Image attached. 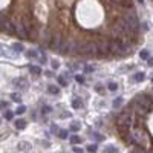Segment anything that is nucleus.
Instances as JSON below:
<instances>
[{
  "label": "nucleus",
  "instance_id": "7c9ffc66",
  "mask_svg": "<svg viewBox=\"0 0 153 153\" xmlns=\"http://www.w3.org/2000/svg\"><path fill=\"white\" fill-rule=\"evenodd\" d=\"M138 2H139V3H142V2H144V0H138Z\"/></svg>",
  "mask_w": 153,
  "mask_h": 153
},
{
  "label": "nucleus",
  "instance_id": "b1692460",
  "mask_svg": "<svg viewBox=\"0 0 153 153\" xmlns=\"http://www.w3.org/2000/svg\"><path fill=\"white\" fill-rule=\"evenodd\" d=\"M25 110H26V107H25V106H20V107L17 109V113H23Z\"/></svg>",
  "mask_w": 153,
  "mask_h": 153
},
{
  "label": "nucleus",
  "instance_id": "aec40b11",
  "mask_svg": "<svg viewBox=\"0 0 153 153\" xmlns=\"http://www.w3.org/2000/svg\"><path fill=\"white\" fill-rule=\"evenodd\" d=\"M87 151L95 153V151H97V145H89V147H87Z\"/></svg>",
  "mask_w": 153,
  "mask_h": 153
},
{
  "label": "nucleus",
  "instance_id": "f3484780",
  "mask_svg": "<svg viewBox=\"0 0 153 153\" xmlns=\"http://www.w3.org/2000/svg\"><path fill=\"white\" fill-rule=\"evenodd\" d=\"M58 136H60V138H63V139H66V138H67L69 135H67V132H66V130H60V133H58Z\"/></svg>",
  "mask_w": 153,
  "mask_h": 153
},
{
  "label": "nucleus",
  "instance_id": "6e6552de",
  "mask_svg": "<svg viewBox=\"0 0 153 153\" xmlns=\"http://www.w3.org/2000/svg\"><path fill=\"white\" fill-rule=\"evenodd\" d=\"M48 92H49V93H54V95H57V93L60 92V89L57 87V86H52V84H51V86L48 87Z\"/></svg>",
  "mask_w": 153,
  "mask_h": 153
},
{
  "label": "nucleus",
  "instance_id": "bb28decb",
  "mask_svg": "<svg viewBox=\"0 0 153 153\" xmlns=\"http://www.w3.org/2000/svg\"><path fill=\"white\" fill-rule=\"evenodd\" d=\"M42 112H43V113H48V112H51V107H48V106H46V107H45Z\"/></svg>",
  "mask_w": 153,
  "mask_h": 153
},
{
  "label": "nucleus",
  "instance_id": "2eb2a0df",
  "mask_svg": "<svg viewBox=\"0 0 153 153\" xmlns=\"http://www.w3.org/2000/svg\"><path fill=\"white\" fill-rule=\"evenodd\" d=\"M78 129H80V123H72V124H70V130L76 132Z\"/></svg>",
  "mask_w": 153,
  "mask_h": 153
},
{
  "label": "nucleus",
  "instance_id": "412c9836",
  "mask_svg": "<svg viewBox=\"0 0 153 153\" xmlns=\"http://www.w3.org/2000/svg\"><path fill=\"white\" fill-rule=\"evenodd\" d=\"M95 90H97V92H104V87L100 86V84H97V86H95Z\"/></svg>",
  "mask_w": 153,
  "mask_h": 153
},
{
  "label": "nucleus",
  "instance_id": "9d476101",
  "mask_svg": "<svg viewBox=\"0 0 153 153\" xmlns=\"http://www.w3.org/2000/svg\"><path fill=\"white\" fill-rule=\"evenodd\" d=\"M26 57H29V58H38L35 51H26Z\"/></svg>",
  "mask_w": 153,
  "mask_h": 153
},
{
  "label": "nucleus",
  "instance_id": "f257e3e1",
  "mask_svg": "<svg viewBox=\"0 0 153 153\" xmlns=\"http://www.w3.org/2000/svg\"><path fill=\"white\" fill-rule=\"evenodd\" d=\"M123 18H124V20H126L130 26H133V28H139L138 15H136V12H135V11H132V8H130V9H124Z\"/></svg>",
  "mask_w": 153,
  "mask_h": 153
},
{
  "label": "nucleus",
  "instance_id": "393cba45",
  "mask_svg": "<svg viewBox=\"0 0 153 153\" xmlns=\"http://www.w3.org/2000/svg\"><path fill=\"white\" fill-rule=\"evenodd\" d=\"M75 80L78 81V83H83V81H84V78H83L81 75H76V76H75Z\"/></svg>",
  "mask_w": 153,
  "mask_h": 153
},
{
  "label": "nucleus",
  "instance_id": "7ed1b4c3",
  "mask_svg": "<svg viewBox=\"0 0 153 153\" xmlns=\"http://www.w3.org/2000/svg\"><path fill=\"white\" fill-rule=\"evenodd\" d=\"M14 86H15V87H18V89H26V87H28L26 80H25V78H22V76H18V78H15V80H14Z\"/></svg>",
  "mask_w": 153,
  "mask_h": 153
},
{
  "label": "nucleus",
  "instance_id": "ddd939ff",
  "mask_svg": "<svg viewBox=\"0 0 153 153\" xmlns=\"http://www.w3.org/2000/svg\"><path fill=\"white\" fill-rule=\"evenodd\" d=\"M133 80H136V81H142V80H144V73H141V72H139V73H136L135 76H133Z\"/></svg>",
  "mask_w": 153,
  "mask_h": 153
},
{
  "label": "nucleus",
  "instance_id": "5701e85b",
  "mask_svg": "<svg viewBox=\"0 0 153 153\" xmlns=\"http://www.w3.org/2000/svg\"><path fill=\"white\" fill-rule=\"evenodd\" d=\"M84 72L87 73V72H93V66H86L84 67Z\"/></svg>",
  "mask_w": 153,
  "mask_h": 153
},
{
  "label": "nucleus",
  "instance_id": "4be33fe9",
  "mask_svg": "<svg viewBox=\"0 0 153 153\" xmlns=\"http://www.w3.org/2000/svg\"><path fill=\"white\" fill-rule=\"evenodd\" d=\"M14 101H20V97H18V93H12V97H11Z\"/></svg>",
  "mask_w": 153,
  "mask_h": 153
},
{
  "label": "nucleus",
  "instance_id": "cd10ccee",
  "mask_svg": "<svg viewBox=\"0 0 153 153\" xmlns=\"http://www.w3.org/2000/svg\"><path fill=\"white\" fill-rule=\"evenodd\" d=\"M52 67H54V69L58 67V61H52Z\"/></svg>",
  "mask_w": 153,
  "mask_h": 153
},
{
  "label": "nucleus",
  "instance_id": "0eeeda50",
  "mask_svg": "<svg viewBox=\"0 0 153 153\" xmlns=\"http://www.w3.org/2000/svg\"><path fill=\"white\" fill-rule=\"evenodd\" d=\"M26 126V120H15V127L17 129H23Z\"/></svg>",
  "mask_w": 153,
  "mask_h": 153
},
{
  "label": "nucleus",
  "instance_id": "c756f323",
  "mask_svg": "<svg viewBox=\"0 0 153 153\" xmlns=\"http://www.w3.org/2000/svg\"><path fill=\"white\" fill-rule=\"evenodd\" d=\"M148 64H151V66H153V60H148Z\"/></svg>",
  "mask_w": 153,
  "mask_h": 153
},
{
  "label": "nucleus",
  "instance_id": "a878e982",
  "mask_svg": "<svg viewBox=\"0 0 153 153\" xmlns=\"http://www.w3.org/2000/svg\"><path fill=\"white\" fill-rule=\"evenodd\" d=\"M73 151H75V153H83V150L78 148V147H73Z\"/></svg>",
  "mask_w": 153,
  "mask_h": 153
},
{
  "label": "nucleus",
  "instance_id": "9b49d317",
  "mask_svg": "<svg viewBox=\"0 0 153 153\" xmlns=\"http://www.w3.org/2000/svg\"><path fill=\"white\" fill-rule=\"evenodd\" d=\"M81 141H83V139H81L80 136H72V138H70V142H72V144H80Z\"/></svg>",
  "mask_w": 153,
  "mask_h": 153
},
{
  "label": "nucleus",
  "instance_id": "20e7f679",
  "mask_svg": "<svg viewBox=\"0 0 153 153\" xmlns=\"http://www.w3.org/2000/svg\"><path fill=\"white\" fill-rule=\"evenodd\" d=\"M72 107H73V109H81V107H83V101H81L80 98L72 100Z\"/></svg>",
  "mask_w": 153,
  "mask_h": 153
},
{
  "label": "nucleus",
  "instance_id": "39448f33",
  "mask_svg": "<svg viewBox=\"0 0 153 153\" xmlns=\"http://www.w3.org/2000/svg\"><path fill=\"white\" fill-rule=\"evenodd\" d=\"M29 70L34 75H40L42 73V67H38V66H29Z\"/></svg>",
  "mask_w": 153,
  "mask_h": 153
},
{
  "label": "nucleus",
  "instance_id": "423d86ee",
  "mask_svg": "<svg viewBox=\"0 0 153 153\" xmlns=\"http://www.w3.org/2000/svg\"><path fill=\"white\" fill-rule=\"evenodd\" d=\"M12 51H15V52H23V45H22V43H14V45H12Z\"/></svg>",
  "mask_w": 153,
  "mask_h": 153
},
{
  "label": "nucleus",
  "instance_id": "4468645a",
  "mask_svg": "<svg viewBox=\"0 0 153 153\" xmlns=\"http://www.w3.org/2000/svg\"><path fill=\"white\" fill-rule=\"evenodd\" d=\"M121 103H123V98H117V100L113 101V107H115V109L120 107V106H121Z\"/></svg>",
  "mask_w": 153,
  "mask_h": 153
},
{
  "label": "nucleus",
  "instance_id": "dca6fc26",
  "mask_svg": "<svg viewBox=\"0 0 153 153\" xmlns=\"http://www.w3.org/2000/svg\"><path fill=\"white\" fill-rule=\"evenodd\" d=\"M31 145H29V142H20V145H18V148L20 150H25V148H29Z\"/></svg>",
  "mask_w": 153,
  "mask_h": 153
},
{
  "label": "nucleus",
  "instance_id": "a211bd4d",
  "mask_svg": "<svg viewBox=\"0 0 153 153\" xmlns=\"http://www.w3.org/2000/svg\"><path fill=\"white\" fill-rule=\"evenodd\" d=\"M107 87H109V90H117V89H118V84H117V83H109Z\"/></svg>",
  "mask_w": 153,
  "mask_h": 153
},
{
  "label": "nucleus",
  "instance_id": "6ab92c4d",
  "mask_svg": "<svg viewBox=\"0 0 153 153\" xmlns=\"http://www.w3.org/2000/svg\"><path fill=\"white\" fill-rule=\"evenodd\" d=\"M58 83H60V86H64V87L67 86V81L63 78V76H60V78H58Z\"/></svg>",
  "mask_w": 153,
  "mask_h": 153
},
{
  "label": "nucleus",
  "instance_id": "f8f14e48",
  "mask_svg": "<svg viewBox=\"0 0 153 153\" xmlns=\"http://www.w3.org/2000/svg\"><path fill=\"white\" fill-rule=\"evenodd\" d=\"M139 57H141V58H148V51H145V49H142L141 52H139Z\"/></svg>",
  "mask_w": 153,
  "mask_h": 153
},
{
  "label": "nucleus",
  "instance_id": "1a4fd4ad",
  "mask_svg": "<svg viewBox=\"0 0 153 153\" xmlns=\"http://www.w3.org/2000/svg\"><path fill=\"white\" fill-rule=\"evenodd\" d=\"M104 153H118V148H115V147H112V145H107V147L104 148Z\"/></svg>",
  "mask_w": 153,
  "mask_h": 153
},
{
  "label": "nucleus",
  "instance_id": "c85d7f7f",
  "mask_svg": "<svg viewBox=\"0 0 153 153\" xmlns=\"http://www.w3.org/2000/svg\"><path fill=\"white\" fill-rule=\"evenodd\" d=\"M5 117H6V118H11V117H12V113H11V112H6V113H5Z\"/></svg>",
  "mask_w": 153,
  "mask_h": 153
},
{
  "label": "nucleus",
  "instance_id": "f03ea898",
  "mask_svg": "<svg viewBox=\"0 0 153 153\" xmlns=\"http://www.w3.org/2000/svg\"><path fill=\"white\" fill-rule=\"evenodd\" d=\"M135 103H138L139 106L145 107L147 110L153 109V101L150 100V97H147V95H138V97L135 98Z\"/></svg>",
  "mask_w": 153,
  "mask_h": 153
}]
</instances>
